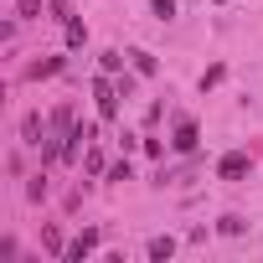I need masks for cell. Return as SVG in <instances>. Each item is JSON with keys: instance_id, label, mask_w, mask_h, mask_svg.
I'll list each match as a JSON object with an SVG mask.
<instances>
[{"instance_id": "obj_1", "label": "cell", "mask_w": 263, "mask_h": 263, "mask_svg": "<svg viewBox=\"0 0 263 263\" xmlns=\"http://www.w3.org/2000/svg\"><path fill=\"white\" fill-rule=\"evenodd\" d=\"M93 98H98V119H119V88H114L108 78L93 83Z\"/></svg>"}, {"instance_id": "obj_2", "label": "cell", "mask_w": 263, "mask_h": 263, "mask_svg": "<svg viewBox=\"0 0 263 263\" xmlns=\"http://www.w3.org/2000/svg\"><path fill=\"white\" fill-rule=\"evenodd\" d=\"M93 140H98V129H93V124H78L72 135L62 140V160H78V155H83V145H93Z\"/></svg>"}, {"instance_id": "obj_3", "label": "cell", "mask_w": 263, "mask_h": 263, "mask_svg": "<svg viewBox=\"0 0 263 263\" xmlns=\"http://www.w3.org/2000/svg\"><path fill=\"white\" fill-rule=\"evenodd\" d=\"M217 176H222V181H237V176H248V155H242V150L222 155V160H217Z\"/></svg>"}, {"instance_id": "obj_4", "label": "cell", "mask_w": 263, "mask_h": 263, "mask_svg": "<svg viewBox=\"0 0 263 263\" xmlns=\"http://www.w3.org/2000/svg\"><path fill=\"white\" fill-rule=\"evenodd\" d=\"M93 248H98V232H83V237H72V242L62 248V258H67V263H83Z\"/></svg>"}, {"instance_id": "obj_5", "label": "cell", "mask_w": 263, "mask_h": 263, "mask_svg": "<svg viewBox=\"0 0 263 263\" xmlns=\"http://www.w3.org/2000/svg\"><path fill=\"white\" fill-rule=\"evenodd\" d=\"M176 150H196V124H191V119L176 124Z\"/></svg>"}, {"instance_id": "obj_6", "label": "cell", "mask_w": 263, "mask_h": 263, "mask_svg": "<svg viewBox=\"0 0 263 263\" xmlns=\"http://www.w3.org/2000/svg\"><path fill=\"white\" fill-rule=\"evenodd\" d=\"M145 253H150L155 263H165V258L176 253V237H150V248H145Z\"/></svg>"}, {"instance_id": "obj_7", "label": "cell", "mask_w": 263, "mask_h": 263, "mask_svg": "<svg viewBox=\"0 0 263 263\" xmlns=\"http://www.w3.org/2000/svg\"><path fill=\"white\" fill-rule=\"evenodd\" d=\"M83 42H88V26L78 16H67V47H83Z\"/></svg>"}, {"instance_id": "obj_8", "label": "cell", "mask_w": 263, "mask_h": 263, "mask_svg": "<svg viewBox=\"0 0 263 263\" xmlns=\"http://www.w3.org/2000/svg\"><path fill=\"white\" fill-rule=\"evenodd\" d=\"M21 135H26V145H42V119H36V114H26V124H21Z\"/></svg>"}, {"instance_id": "obj_9", "label": "cell", "mask_w": 263, "mask_h": 263, "mask_svg": "<svg viewBox=\"0 0 263 263\" xmlns=\"http://www.w3.org/2000/svg\"><path fill=\"white\" fill-rule=\"evenodd\" d=\"M62 72V57H47V62H31V78H52Z\"/></svg>"}, {"instance_id": "obj_10", "label": "cell", "mask_w": 263, "mask_h": 263, "mask_svg": "<svg viewBox=\"0 0 263 263\" xmlns=\"http://www.w3.org/2000/svg\"><path fill=\"white\" fill-rule=\"evenodd\" d=\"M129 57H135V72H145V78H155V57H150V52H129Z\"/></svg>"}, {"instance_id": "obj_11", "label": "cell", "mask_w": 263, "mask_h": 263, "mask_svg": "<svg viewBox=\"0 0 263 263\" xmlns=\"http://www.w3.org/2000/svg\"><path fill=\"white\" fill-rule=\"evenodd\" d=\"M217 227H222V232H227V237H237V232H242V217H232V212H227V217H222V222H217Z\"/></svg>"}, {"instance_id": "obj_12", "label": "cell", "mask_w": 263, "mask_h": 263, "mask_svg": "<svg viewBox=\"0 0 263 263\" xmlns=\"http://www.w3.org/2000/svg\"><path fill=\"white\" fill-rule=\"evenodd\" d=\"M42 11V0H16V16H36Z\"/></svg>"}, {"instance_id": "obj_13", "label": "cell", "mask_w": 263, "mask_h": 263, "mask_svg": "<svg viewBox=\"0 0 263 263\" xmlns=\"http://www.w3.org/2000/svg\"><path fill=\"white\" fill-rule=\"evenodd\" d=\"M217 6H227V0H217Z\"/></svg>"}]
</instances>
